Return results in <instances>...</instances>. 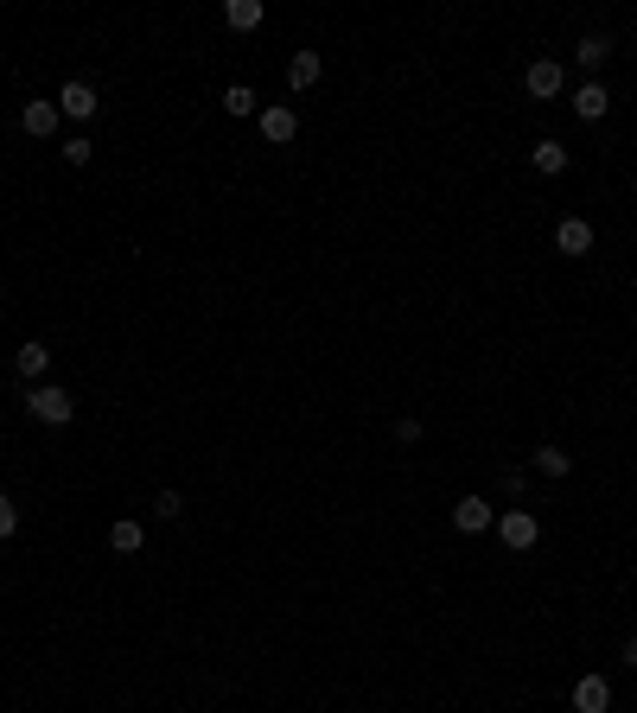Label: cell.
<instances>
[{
	"label": "cell",
	"instance_id": "4",
	"mask_svg": "<svg viewBox=\"0 0 637 713\" xmlns=\"http://www.w3.org/2000/svg\"><path fill=\"white\" fill-rule=\"evenodd\" d=\"M255 121H262V141H274V147H287V141L300 134V115L287 109V102H268V109L255 115Z\"/></svg>",
	"mask_w": 637,
	"mask_h": 713
},
{
	"label": "cell",
	"instance_id": "15",
	"mask_svg": "<svg viewBox=\"0 0 637 713\" xmlns=\"http://www.w3.org/2000/svg\"><path fill=\"white\" fill-rule=\"evenodd\" d=\"M223 20H230V32H255V26H262V0H230Z\"/></svg>",
	"mask_w": 637,
	"mask_h": 713
},
{
	"label": "cell",
	"instance_id": "7",
	"mask_svg": "<svg viewBox=\"0 0 637 713\" xmlns=\"http://www.w3.org/2000/svg\"><path fill=\"white\" fill-rule=\"evenodd\" d=\"M612 707V682L606 675H580L574 682V713H606Z\"/></svg>",
	"mask_w": 637,
	"mask_h": 713
},
{
	"label": "cell",
	"instance_id": "24",
	"mask_svg": "<svg viewBox=\"0 0 637 713\" xmlns=\"http://www.w3.org/2000/svg\"><path fill=\"white\" fill-rule=\"evenodd\" d=\"M625 669H637V631L625 637Z\"/></svg>",
	"mask_w": 637,
	"mask_h": 713
},
{
	"label": "cell",
	"instance_id": "17",
	"mask_svg": "<svg viewBox=\"0 0 637 713\" xmlns=\"http://www.w3.org/2000/svg\"><path fill=\"white\" fill-rule=\"evenodd\" d=\"M223 109L230 115H262V96H255L249 83H230V90H223Z\"/></svg>",
	"mask_w": 637,
	"mask_h": 713
},
{
	"label": "cell",
	"instance_id": "20",
	"mask_svg": "<svg viewBox=\"0 0 637 713\" xmlns=\"http://www.w3.org/2000/svg\"><path fill=\"white\" fill-rule=\"evenodd\" d=\"M153 510H160L166 523H179V516H185V497H179V491H160V497H153Z\"/></svg>",
	"mask_w": 637,
	"mask_h": 713
},
{
	"label": "cell",
	"instance_id": "2",
	"mask_svg": "<svg viewBox=\"0 0 637 713\" xmlns=\"http://www.w3.org/2000/svg\"><path fill=\"white\" fill-rule=\"evenodd\" d=\"M497 535H504L510 554H529V548L542 542V523H536L529 510H497Z\"/></svg>",
	"mask_w": 637,
	"mask_h": 713
},
{
	"label": "cell",
	"instance_id": "12",
	"mask_svg": "<svg viewBox=\"0 0 637 713\" xmlns=\"http://www.w3.org/2000/svg\"><path fill=\"white\" fill-rule=\"evenodd\" d=\"M529 465H536V472H542V478H567V472H574V459H567V446H555V440H548V446H536V452H529Z\"/></svg>",
	"mask_w": 637,
	"mask_h": 713
},
{
	"label": "cell",
	"instance_id": "18",
	"mask_svg": "<svg viewBox=\"0 0 637 713\" xmlns=\"http://www.w3.org/2000/svg\"><path fill=\"white\" fill-rule=\"evenodd\" d=\"M141 542H147V535H141V523H115V529H109V548H115V554H134Z\"/></svg>",
	"mask_w": 637,
	"mask_h": 713
},
{
	"label": "cell",
	"instance_id": "14",
	"mask_svg": "<svg viewBox=\"0 0 637 713\" xmlns=\"http://www.w3.org/2000/svg\"><path fill=\"white\" fill-rule=\"evenodd\" d=\"M319 71H325V64H319V51H294V64H287V83H294V90H313Z\"/></svg>",
	"mask_w": 637,
	"mask_h": 713
},
{
	"label": "cell",
	"instance_id": "13",
	"mask_svg": "<svg viewBox=\"0 0 637 713\" xmlns=\"http://www.w3.org/2000/svg\"><path fill=\"white\" fill-rule=\"evenodd\" d=\"M606 58H612V39H606V32H587V39L574 45V64H580V71H599Z\"/></svg>",
	"mask_w": 637,
	"mask_h": 713
},
{
	"label": "cell",
	"instance_id": "8",
	"mask_svg": "<svg viewBox=\"0 0 637 713\" xmlns=\"http://www.w3.org/2000/svg\"><path fill=\"white\" fill-rule=\"evenodd\" d=\"M555 249H561V255H587V249H593V223H587V217H561V223H555Z\"/></svg>",
	"mask_w": 637,
	"mask_h": 713
},
{
	"label": "cell",
	"instance_id": "19",
	"mask_svg": "<svg viewBox=\"0 0 637 713\" xmlns=\"http://www.w3.org/2000/svg\"><path fill=\"white\" fill-rule=\"evenodd\" d=\"M96 160V147L83 141V134H71V141H64V166H90Z\"/></svg>",
	"mask_w": 637,
	"mask_h": 713
},
{
	"label": "cell",
	"instance_id": "11",
	"mask_svg": "<svg viewBox=\"0 0 637 713\" xmlns=\"http://www.w3.org/2000/svg\"><path fill=\"white\" fill-rule=\"evenodd\" d=\"M13 370H20V382H39V376L51 370V351H45L39 338H26L20 351H13Z\"/></svg>",
	"mask_w": 637,
	"mask_h": 713
},
{
	"label": "cell",
	"instance_id": "21",
	"mask_svg": "<svg viewBox=\"0 0 637 713\" xmlns=\"http://www.w3.org/2000/svg\"><path fill=\"white\" fill-rule=\"evenodd\" d=\"M395 440H402V446L421 440V421H415V414H402V421H395Z\"/></svg>",
	"mask_w": 637,
	"mask_h": 713
},
{
	"label": "cell",
	"instance_id": "22",
	"mask_svg": "<svg viewBox=\"0 0 637 713\" xmlns=\"http://www.w3.org/2000/svg\"><path fill=\"white\" fill-rule=\"evenodd\" d=\"M20 529V510H13V497H0V535H13Z\"/></svg>",
	"mask_w": 637,
	"mask_h": 713
},
{
	"label": "cell",
	"instance_id": "9",
	"mask_svg": "<svg viewBox=\"0 0 637 713\" xmlns=\"http://www.w3.org/2000/svg\"><path fill=\"white\" fill-rule=\"evenodd\" d=\"M58 102H26V109H20V128L32 134V141H45V134H58Z\"/></svg>",
	"mask_w": 637,
	"mask_h": 713
},
{
	"label": "cell",
	"instance_id": "23",
	"mask_svg": "<svg viewBox=\"0 0 637 713\" xmlns=\"http://www.w3.org/2000/svg\"><path fill=\"white\" fill-rule=\"evenodd\" d=\"M523 478H529V472H523V465H504V478H497V484H504V491L516 497V491H523Z\"/></svg>",
	"mask_w": 637,
	"mask_h": 713
},
{
	"label": "cell",
	"instance_id": "10",
	"mask_svg": "<svg viewBox=\"0 0 637 713\" xmlns=\"http://www.w3.org/2000/svg\"><path fill=\"white\" fill-rule=\"evenodd\" d=\"M606 109H612V90H606V83H580V90H574V115H580V121H606Z\"/></svg>",
	"mask_w": 637,
	"mask_h": 713
},
{
	"label": "cell",
	"instance_id": "5",
	"mask_svg": "<svg viewBox=\"0 0 637 713\" xmlns=\"http://www.w3.org/2000/svg\"><path fill=\"white\" fill-rule=\"evenodd\" d=\"M561 83H567V71H561L555 58H536V64L523 71V90H529V96H542V102H548V96H561Z\"/></svg>",
	"mask_w": 637,
	"mask_h": 713
},
{
	"label": "cell",
	"instance_id": "3",
	"mask_svg": "<svg viewBox=\"0 0 637 713\" xmlns=\"http://www.w3.org/2000/svg\"><path fill=\"white\" fill-rule=\"evenodd\" d=\"M453 529L459 535H485V529H497V510H491L485 497H459L453 503Z\"/></svg>",
	"mask_w": 637,
	"mask_h": 713
},
{
	"label": "cell",
	"instance_id": "16",
	"mask_svg": "<svg viewBox=\"0 0 637 713\" xmlns=\"http://www.w3.org/2000/svg\"><path fill=\"white\" fill-rule=\"evenodd\" d=\"M529 160H536V172L555 179V172H567V147L561 141H536V147H529Z\"/></svg>",
	"mask_w": 637,
	"mask_h": 713
},
{
	"label": "cell",
	"instance_id": "6",
	"mask_svg": "<svg viewBox=\"0 0 637 713\" xmlns=\"http://www.w3.org/2000/svg\"><path fill=\"white\" fill-rule=\"evenodd\" d=\"M51 102H58V115H71V121H90V115L102 109V102H96V90H90V83H64V90H58V96H51Z\"/></svg>",
	"mask_w": 637,
	"mask_h": 713
},
{
	"label": "cell",
	"instance_id": "1",
	"mask_svg": "<svg viewBox=\"0 0 637 713\" xmlns=\"http://www.w3.org/2000/svg\"><path fill=\"white\" fill-rule=\"evenodd\" d=\"M26 414H32L39 427H71V421H77L71 395H64V389H51V382H32V389H26Z\"/></svg>",
	"mask_w": 637,
	"mask_h": 713
}]
</instances>
